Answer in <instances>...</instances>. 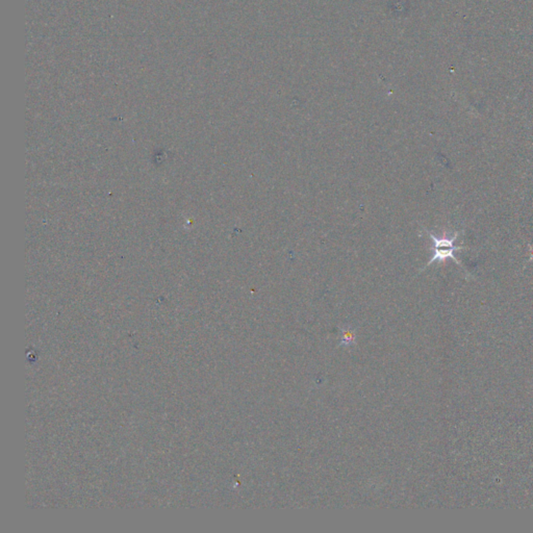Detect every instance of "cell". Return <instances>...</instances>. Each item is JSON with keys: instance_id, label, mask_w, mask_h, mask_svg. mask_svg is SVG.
<instances>
[{"instance_id": "cell-1", "label": "cell", "mask_w": 533, "mask_h": 533, "mask_svg": "<svg viewBox=\"0 0 533 533\" xmlns=\"http://www.w3.org/2000/svg\"><path fill=\"white\" fill-rule=\"evenodd\" d=\"M426 233L429 234L433 242V257L426 266L433 265L434 262H445L447 259H452L457 265L461 266V261H459L454 255L455 251L465 249V247L455 246L454 245L455 241L459 238L461 233L457 231L453 236H447L446 234L443 236H436V234L429 233V231H426Z\"/></svg>"}]
</instances>
